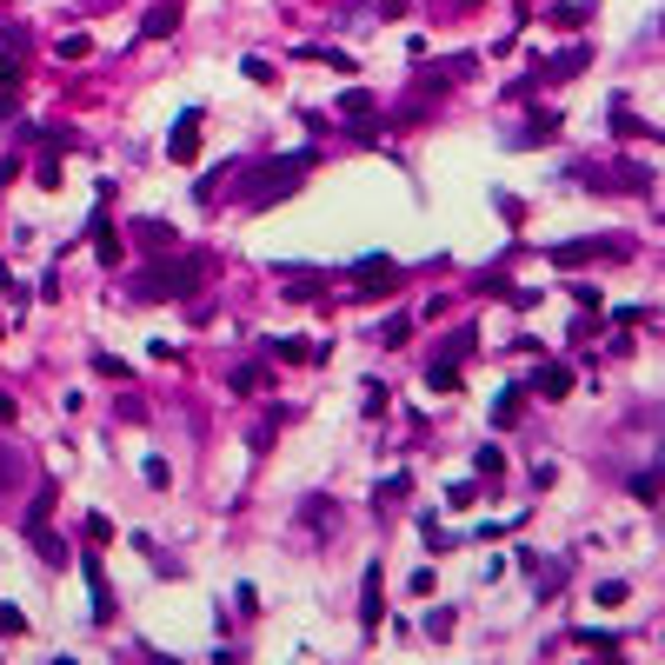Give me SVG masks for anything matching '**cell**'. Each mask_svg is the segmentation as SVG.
<instances>
[{
    "instance_id": "cell-2",
    "label": "cell",
    "mask_w": 665,
    "mask_h": 665,
    "mask_svg": "<svg viewBox=\"0 0 665 665\" xmlns=\"http://www.w3.org/2000/svg\"><path fill=\"white\" fill-rule=\"evenodd\" d=\"M313 160L319 153L313 147H300V153H286V160H266V166H253L247 174V207H266V200H286L293 186L313 174Z\"/></svg>"
},
{
    "instance_id": "cell-12",
    "label": "cell",
    "mask_w": 665,
    "mask_h": 665,
    "mask_svg": "<svg viewBox=\"0 0 665 665\" xmlns=\"http://www.w3.org/2000/svg\"><path fill=\"white\" fill-rule=\"evenodd\" d=\"M47 506H54V486L33 492V506H27V533H33V526H47Z\"/></svg>"
},
{
    "instance_id": "cell-16",
    "label": "cell",
    "mask_w": 665,
    "mask_h": 665,
    "mask_svg": "<svg viewBox=\"0 0 665 665\" xmlns=\"http://www.w3.org/2000/svg\"><path fill=\"white\" fill-rule=\"evenodd\" d=\"M0 633H27V619H21L13 606H0Z\"/></svg>"
},
{
    "instance_id": "cell-11",
    "label": "cell",
    "mask_w": 665,
    "mask_h": 665,
    "mask_svg": "<svg viewBox=\"0 0 665 665\" xmlns=\"http://www.w3.org/2000/svg\"><path fill=\"white\" fill-rule=\"evenodd\" d=\"M13 87H21V67H13V60H0V113L13 107Z\"/></svg>"
},
{
    "instance_id": "cell-18",
    "label": "cell",
    "mask_w": 665,
    "mask_h": 665,
    "mask_svg": "<svg viewBox=\"0 0 665 665\" xmlns=\"http://www.w3.org/2000/svg\"><path fill=\"white\" fill-rule=\"evenodd\" d=\"M0 426H13V400L7 393H0Z\"/></svg>"
},
{
    "instance_id": "cell-3",
    "label": "cell",
    "mask_w": 665,
    "mask_h": 665,
    "mask_svg": "<svg viewBox=\"0 0 665 665\" xmlns=\"http://www.w3.org/2000/svg\"><path fill=\"white\" fill-rule=\"evenodd\" d=\"M166 153H174V160H193V153H200V113H180V121H174Z\"/></svg>"
},
{
    "instance_id": "cell-15",
    "label": "cell",
    "mask_w": 665,
    "mask_h": 665,
    "mask_svg": "<svg viewBox=\"0 0 665 665\" xmlns=\"http://www.w3.org/2000/svg\"><path fill=\"white\" fill-rule=\"evenodd\" d=\"M599 606H625V579H606V586H599Z\"/></svg>"
},
{
    "instance_id": "cell-14",
    "label": "cell",
    "mask_w": 665,
    "mask_h": 665,
    "mask_svg": "<svg viewBox=\"0 0 665 665\" xmlns=\"http://www.w3.org/2000/svg\"><path fill=\"white\" fill-rule=\"evenodd\" d=\"M366 107H373V94H366V87H353L346 100H339V113H366Z\"/></svg>"
},
{
    "instance_id": "cell-9",
    "label": "cell",
    "mask_w": 665,
    "mask_h": 665,
    "mask_svg": "<svg viewBox=\"0 0 665 665\" xmlns=\"http://www.w3.org/2000/svg\"><path fill=\"white\" fill-rule=\"evenodd\" d=\"M94 253H100V260H107V266L121 260V233H113L107 220H94Z\"/></svg>"
},
{
    "instance_id": "cell-5",
    "label": "cell",
    "mask_w": 665,
    "mask_h": 665,
    "mask_svg": "<svg viewBox=\"0 0 665 665\" xmlns=\"http://www.w3.org/2000/svg\"><path fill=\"white\" fill-rule=\"evenodd\" d=\"M133 233H140V247H153V253H174V240H180L166 220H133Z\"/></svg>"
},
{
    "instance_id": "cell-4",
    "label": "cell",
    "mask_w": 665,
    "mask_h": 665,
    "mask_svg": "<svg viewBox=\"0 0 665 665\" xmlns=\"http://www.w3.org/2000/svg\"><path fill=\"white\" fill-rule=\"evenodd\" d=\"M380 612H386V586H380V566H373L366 586H360V619H366V633L380 625Z\"/></svg>"
},
{
    "instance_id": "cell-17",
    "label": "cell",
    "mask_w": 665,
    "mask_h": 665,
    "mask_svg": "<svg viewBox=\"0 0 665 665\" xmlns=\"http://www.w3.org/2000/svg\"><path fill=\"white\" fill-rule=\"evenodd\" d=\"M0 293H7V300H21V280H13L7 266H0Z\"/></svg>"
},
{
    "instance_id": "cell-10",
    "label": "cell",
    "mask_w": 665,
    "mask_h": 665,
    "mask_svg": "<svg viewBox=\"0 0 665 665\" xmlns=\"http://www.w3.org/2000/svg\"><path fill=\"white\" fill-rule=\"evenodd\" d=\"M353 273H360L366 286H393V280H400V273L386 266V260H360V266H353Z\"/></svg>"
},
{
    "instance_id": "cell-7",
    "label": "cell",
    "mask_w": 665,
    "mask_h": 665,
    "mask_svg": "<svg viewBox=\"0 0 665 665\" xmlns=\"http://www.w3.org/2000/svg\"><path fill=\"white\" fill-rule=\"evenodd\" d=\"M87 586H94V619H113V592L100 579V559H87Z\"/></svg>"
},
{
    "instance_id": "cell-13",
    "label": "cell",
    "mask_w": 665,
    "mask_h": 665,
    "mask_svg": "<svg viewBox=\"0 0 665 665\" xmlns=\"http://www.w3.org/2000/svg\"><path fill=\"white\" fill-rule=\"evenodd\" d=\"M280 346V360H313V339H273Z\"/></svg>"
},
{
    "instance_id": "cell-1",
    "label": "cell",
    "mask_w": 665,
    "mask_h": 665,
    "mask_svg": "<svg viewBox=\"0 0 665 665\" xmlns=\"http://www.w3.org/2000/svg\"><path fill=\"white\" fill-rule=\"evenodd\" d=\"M207 273H213V253L166 260V266H153V273H140V280H133V300H180V293H193Z\"/></svg>"
},
{
    "instance_id": "cell-6",
    "label": "cell",
    "mask_w": 665,
    "mask_h": 665,
    "mask_svg": "<svg viewBox=\"0 0 665 665\" xmlns=\"http://www.w3.org/2000/svg\"><path fill=\"white\" fill-rule=\"evenodd\" d=\"M533 393L566 400V393H572V373H566V366H539V373H533Z\"/></svg>"
},
{
    "instance_id": "cell-8",
    "label": "cell",
    "mask_w": 665,
    "mask_h": 665,
    "mask_svg": "<svg viewBox=\"0 0 665 665\" xmlns=\"http://www.w3.org/2000/svg\"><path fill=\"white\" fill-rule=\"evenodd\" d=\"M174 27H180V0H160V7L147 13V33H160V40H166Z\"/></svg>"
}]
</instances>
